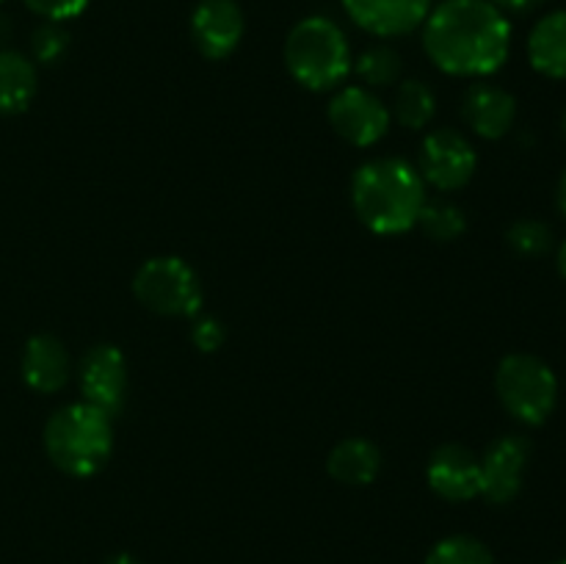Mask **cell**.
<instances>
[{"label":"cell","instance_id":"f546056e","mask_svg":"<svg viewBox=\"0 0 566 564\" xmlns=\"http://www.w3.org/2000/svg\"><path fill=\"white\" fill-rule=\"evenodd\" d=\"M9 33H11V22H9V17L0 14V44H3L6 39H9Z\"/></svg>","mask_w":566,"mask_h":564},{"label":"cell","instance_id":"44dd1931","mask_svg":"<svg viewBox=\"0 0 566 564\" xmlns=\"http://www.w3.org/2000/svg\"><path fill=\"white\" fill-rule=\"evenodd\" d=\"M354 70H357V75L363 77V83L368 88H387L392 83H398L403 61L398 55V50H392L390 44H374V48H368L359 55Z\"/></svg>","mask_w":566,"mask_h":564},{"label":"cell","instance_id":"8992f818","mask_svg":"<svg viewBox=\"0 0 566 564\" xmlns=\"http://www.w3.org/2000/svg\"><path fill=\"white\" fill-rule=\"evenodd\" d=\"M133 293L147 310L171 318H193L205 299L197 271L175 254L147 260L133 276Z\"/></svg>","mask_w":566,"mask_h":564},{"label":"cell","instance_id":"3957f363","mask_svg":"<svg viewBox=\"0 0 566 564\" xmlns=\"http://www.w3.org/2000/svg\"><path fill=\"white\" fill-rule=\"evenodd\" d=\"M114 426L111 415L99 412L86 401L55 409L44 424V451L50 462L66 476L86 479L94 476L111 457Z\"/></svg>","mask_w":566,"mask_h":564},{"label":"cell","instance_id":"d6986e66","mask_svg":"<svg viewBox=\"0 0 566 564\" xmlns=\"http://www.w3.org/2000/svg\"><path fill=\"white\" fill-rule=\"evenodd\" d=\"M437 114V97L429 83L403 81L398 83L396 97H392V116L409 130H423L431 125Z\"/></svg>","mask_w":566,"mask_h":564},{"label":"cell","instance_id":"d6a6232c","mask_svg":"<svg viewBox=\"0 0 566 564\" xmlns=\"http://www.w3.org/2000/svg\"><path fill=\"white\" fill-rule=\"evenodd\" d=\"M551 564H566V558H558V562H551Z\"/></svg>","mask_w":566,"mask_h":564},{"label":"cell","instance_id":"52a82bcc","mask_svg":"<svg viewBox=\"0 0 566 564\" xmlns=\"http://www.w3.org/2000/svg\"><path fill=\"white\" fill-rule=\"evenodd\" d=\"M475 149L468 138L451 127H437L420 144L418 171L423 182L434 186L437 191H459L468 186L475 175Z\"/></svg>","mask_w":566,"mask_h":564},{"label":"cell","instance_id":"ba28073f","mask_svg":"<svg viewBox=\"0 0 566 564\" xmlns=\"http://www.w3.org/2000/svg\"><path fill=\"white\" fill-rule=\"evenodd\" d=\"M329 125L354 147H370L390 130V108L365 86H346L332 97Z\"/></svg>","mask_w":566,"mask_h":564},{"label":"cell","instance_id":"4fadbf2b","mask_svg":"<svg viewBox=\"0 0 566 564\" xmlns=\"http://www.w3.org/2000/svg\"><path fill=\"white\" fill-rule=\"evenodd\" d=\"M426 479H429L431 490L440 498H446V501H470V498L479 495L481 462L468 446L446 442V446H440L431 453Z\"/></svg>","mask_w":566,"mask_h":564},{"label":"cell","instance_id":"cb8c5ba5","mask_svg":"<svg viewBox=\"0 0 566 564\" xmlns=\"http://www.w3.org/2000/svg\"><path fill=\"white\" fill-rule=\"evenodd\" d=\"M70 50V31L61 22H42L36 31L31 33V55L33 64L53 66Z\"/></svg>","mask_w":566,"mask_h":564},{"label":"cell","instance_id":"2e32d148","mask_svg":"<svg viewBox=\"0 0 566 564\" xmlns=\"http://www.w3.org/2000/svg\"><path fill=\"white\" fill-rule=\"evenodd\" d=\"M528 61L539 75L566 77V9L542 17L528 33Z\"/></svg>","mask_w":566,"mask_h":564},{"label":"cell","instance_id":"e0dca14e","mask_svg":"<svg viewBox=\"0 0 566 564\" xmlns=\"http://www.w3.org/2000/svg\"><path fill=\"white\" fill-rule=\"evenodd\" d=\"M326 470L335 481L348 487H365L376 481L381 470V451L365 437H346L332 448Z\"/></svg>","mask_w":566,"mask_h":564},{"label":"cell","instance_id":"8fae6325","mask_svg":"<svg viewBox=\"0 0 566 564\" xmlns=\"http://www.w3.org/2000/svg\"><path fill=\"white\" fill-rule=\"evenodd\" d=\"M243 11L235 0H199L191 14V36L199 53L221 61L235 53L243 39Z\"/></svg>","mask_w":566,"mask_h":564},{"label":"cell","instance_id":"277c9868","mask_svg":"<svg viewBox=\"0 0 566 564\" xmlns=\"http://www.w3.org/2000/svg\"><path fill=\"white\" fill-rule=\"evenodd\" d=\"M285 66L304 88H335L352 70V48L343 28L329 17L296 22L285 39Z\"/></svg>","mask_w":566,"mask_h":564},{"label":"cell","instance_id":"ffe728a7","mask_svg":"<svg viewBox=\"0 0 566 564\" xmlns=\"http://www.w3.org/2000/svg\"><path fill=\"white\" fill-rule=\"evenodd\" d=\"M418 224L431 241L451 243L464 236V230H468V216H464V210L459 205L448 202V199H437V202L426 199L423 210L418 216Z\"/></svg>","mask_w":566,"mask_h":564},{"label":"cell","instance_id":"7a4b0ae2","mask_svg":"<svg viewBox=\"0 0 566 564\" xmlns=\"http://www.w3.org/2000/svg\"><path fill=\"white\" fill-rule=\"evenodd\" d=\"M352 205L368 230L401 236L418 224L426 205V182L418 166L403 158H376L352 177Z\"/></svg>","mask_w":566,"mask_h":564},{"label":"cell","instance_id":"4316f807","mask_svg":"<svg viewBox=\"0 0 566 564\" xmlns=\"http://www.w3.org/2000/svg\"><path fill=\"white\" fill-rule=\"evenodd\" d=\"M492 3H495L503 14H506V11H512V14H528V11L539 9L545 0H492Z\"/></svg>","mask_w":566,"mask_h":564},{"label":"cell","instance_id":"83f0119b","mask_svg":"<svg viewBox=\"0 0 566 564\" xmlns=\"http://www.w3.org/2000/svg\"><path fill=\"white\" fill-rule=\"evenodd\" d=\"M556 208H558V213H562L566 219V171H564L562 180H558V186H556Z\"/></svg>","mask_w":566,"mask_h":564},{"label":"cell","instance_id":"484cf974","mask_svg":"<svg viewBox=\"0 0 566 564\" xmlns=\"http://www.w3.org/2000/svg\"><path fill=\"white\" fill-rule=\"evenodd\" d=\"M224 337L227 335H224V326H221V321H216V318L193 321L191 341L199 352H205V354L219 352V348L224 346Z\"/></svg>","mask_w":566,"mask_h":564},{"label":"cell","instance_id":"30bf717a","mask_svg":"<svg viewBox=\"0 0 566 564\" xmlns=\"http://www.w3.org/2000/svg\"><path fill=\"white\" fill-rule=\"evenodd\" d=\"M77 382H81L83 401L114 418L122 409V404H125V354L114 343H97V346H92L83 354L81 368H77Z\"/></svg>","mask_w":566,"mask_h":564},{"label":"cell","instance_id":"836d02e7","mask_svg":"<svg viewBox=\"0 0 566 564\" xmlns=\"http://www.w3.org/2000/svg\"><path fill=\"white\" fill-rule=\"evenodd\" d=\"M0 3H3V0H0Z\"/></svg>","mask_w":566,"mask_h":564},{"label":"cell","instance_id":"f1b7e54d","mask_svg":"<svg viewBox=\"0 0 566 564\" xmlns=\"http://www.w3.org/2000/svg\"><path fill=\"white\" fill-rule=\"evenodd\" d=\"M105 564H138V558H133L130 553H116V556H111Z\"/></svg>","mask_w":566,"mask_h":564},{"label":"cell","instance_id":"d4e9b609","mask_svg":"<svg viewBox=\"0 0 566 564\" xmlns=\"http://www.w3.org/2000/svg\"><path fill=\"white\" fill-rule=\"evenodd\" d=\"M33 14L44 17V22H66L83 14L88 0H22Z\"/></svg>","mask_w":566,"mask_h":564},{"label":"cell","instance_id":"4dcf8cb0","mask_svg":"<svg viewBox=\"0 0 566 564\" xmlns=\"http://www.w3.org/2000/svg\"><path fill=\"white\" fill-rule=\"evenodd\" d=\"M558 271H562V276L566 280V241H564V247L558 249Z\"/></svg>","mask_w":566,"mask_h":564},{"label":"cell","instance_id":"7402d4cb","mask_svg":"<svg viewBox=\"0 0 566 564\" xmlns=\"http://www.w3.org/2000/svg\"><path fill=\"white\" fill-rule=\"evenodd\" d=\"M426 564H495V558L490 547L475 536L453 534L431 547Z\"/></svg>","mask_w":566,"mask_h":564},{"label":"cell","instance_id":"ac0fdd59","mask_svg":"<svg viewBox=\"0 0 566 564\" xmlns=\"http://www.w3.org/2000/svg\"><path fill=\"white\" fill-rule=\"evenodd\" d=\"M36 86V64L17 50H0V114H22Z\"/></svg>","mask_w":566,"mask_h":564},{"label":"cell","instance_id":"9a60e30c","mask_svg":"<svg viewBox=\"0 0 566 564\" xmlns=\"http://www.w3.org/2000/svg\"><path fill=\"white\" fill-rule=\"evenodd\" d=\"M22 379L36 393H59L70 382V354L55 335H33L22 348Z\"/></svg>","mask_w":566,"mask_h":564},{"label":"cell","instance_id":"5b68a950","mask_svg":"<svg viewBox=\"0 0 566 564\" xmlns=\"http://www.w3.org/2000/svg\"><path fill=\"white\" fill-rule=\"evenodd\" d=\"M495 390L503 409L525 426H542L558 401V379L545 359L509 354L495 370Z\"/></svg>","mask_w":566,"mask_h":564},{"label":"cell","instance_id":"6da1fadb","mask_svg":"<svg viewBox=\"0 0 566 564\" xmlns=\"http://www.w3.org/2000/svg\"><path fill=\"white\" fill-rule=\"evenodd\" d=\"M423 50L448 75H492L509 59L512 22L492 0H442L423 22Z\"/></svg>","mask_w":566,"mask_h":564},{"label":"cell","instance_id":"1f68e13d","mask_svg":"<svg viewBox=\"0 0 566 564\" xmlns=\"http://www.w3.org/2000/svg\"><path fill=\"white\" fill-rule=\"evenodd\" d=\"M562 127H564V136H566V111H564V116H562Z\"/></svg>","mask_w":566,"mask_h":564},{"label":"cell","instance_id":"7c38bea8","mask_svg":"<svg viewBox=\"0 0 566 564\" xmlns=\"http://www.w3.org/2000/svg\"><path fill=\"white\" fill-rule=\"evenodd\" d=\"M354 25L374 36H407L426 22L431 0H343Z\"/></svg>","mask_w":566,"mask_h":564},{"label":"cell","instance_id":"5bb4252c","mask_svg":"<svg viewBox=\"0 0 566 564\" xmlns=\"http://www.w3.org/2000/svg\"><path fill=\"white\" fill-rule=\"evenodd\" d=\"M462 119L481 138H503L517 119V100L492 83H473L462 97Z\"/></svg>","mask_w":566,"mask_h":564},{"label":"cell","instance_id":"9c48e42d","mask_svg":"<svg viewBox=\"0 0 566 564\" xmlns=\"http://www.w3.org/2000/svg\"><path fill=\"white\" fill-rule=\"evenodd\" d=\"M531 459V440L523 435H503L484 451L479 495L495 506H506L523 490L525 468Z\"/></svg>","mask_w":566,"mask_h":564},{"label":"cell","instance_id":"603a6c76","mask_svg":"<svg viewBox=\"0 0 566 564\" xmlns=\"http://www.w3.org/2000/svg\"><path fill=\"white\" fill-rule=\"evenodd\" d=\"M506 243L523 258H542L551 252L553 232L539 219H520L506 230Z\"/></svg>","mask_w":566,"mask_h":564}]
</instances>
